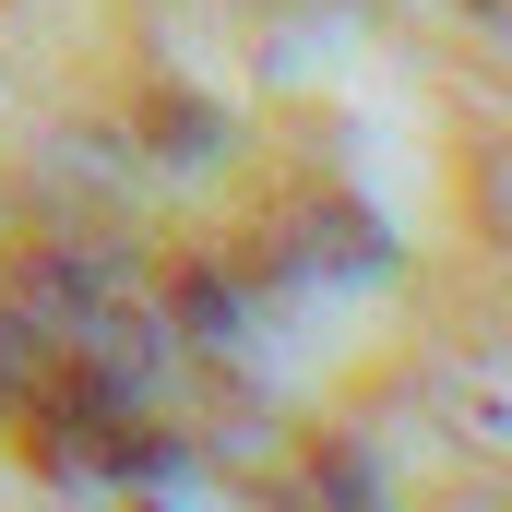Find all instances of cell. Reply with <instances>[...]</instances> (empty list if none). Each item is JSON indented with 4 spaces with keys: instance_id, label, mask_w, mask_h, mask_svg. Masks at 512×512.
Wrapping results in <instances>:
<instances>
[{
    "instance_id": "cell-1",
    "label": "cell",
    "mask_w": 512,
    "mask_h": 512,
    "mask_svg": "<svg viewBox=\"0 0 512 512\" xmlns=\"http://www.w3.org/2000/svg\"><path fill=\"white\" fill-rule=\"evenodd\" d=\"M489 227L512 239V155H489Z\"/></svg>"
}]
</instances>
